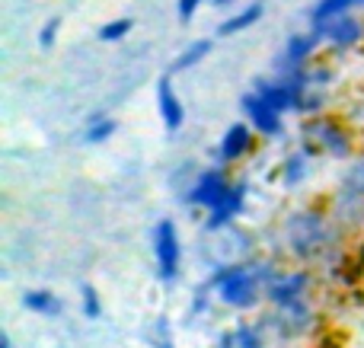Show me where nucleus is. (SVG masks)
Masks as SVG:
<instances>
[{
    "mask_svg": "<svg viewBox=\"0 0 364 348\" xmlns=\"http://www.w3.org/2000/svg\"><path fill=\"white\" fill-rule=\"evenodd\" d=\"M284 236L301 262H326L329 272H342L346 268V256L339 249V234L329 227V221L320 211H297L284 224Z\"/></svg>",
    "mask_w": 364,
    "mask_h": 348,
    "instance_id": "nucleus-1",
    "label": "nucleus"
},
{
    "mask_svg": "<svg viewBox=\"0 0 364 348\" xmlns=\"http://www.w3.org/2000/svg\"><path fill=\"white\" fill-rule=\"evenodd\" d=\"M275 275V266H269V262H230L214 275L211 285L218 288V298L224 304L237 307V310H250L259 304V298L265 294Z\"/></svg>",
    "mask_w": 364,
    "mask_h": 348,
    "instance_id": "nucleus-2",
    "label": "nucleus"
},
{
    "mask_svg": "<svg viewBox=\"0 0 364 348\" xmlns=\"http://www.w3.org/2000/svg\"><path fill=\"white\" fill-rule=\"evenodd\" d=\"M301 134H304V151H307L310 157H314L316 151L333 153L336 160H346L348 153H352V138H348V131L342 128V121L329 119V115H314V119L301 128Z\"/></svg>",
    "mask_w": 364,
    "mask_h": 348,
    "instance_id": "nucleus-3",
    "label": "nucleus"
},
{
    "mask_svg": "<svg viewBox=\"0 0 364 348\" xmlns=\"http://www.w3.org/2000/svg\"><path fill=\"white\" fill-rule=\"evenodd\" d=\"M333 217L342 227H358L364 221V157L355 160L342 176V185L333 198Z\"/></svg>",
    "mask_w": 364,
    "mask_h": 348,
    "instance_id": "nucleus-4",
    "label": "nucleus"
},
{
    "mask_svg": "<svg viewBox=\"0 0 364 348\" xmlns=\"http://www.w3.org/2000/svg\"><path fill=\"white\" fill-rule=\"evenodd\" d=\"M320 45H323V36L316 26H310L307 32H294V36L284 42L282 55L275 58V77H291V74H297V70H307Z\"/></svg>",
    "mask_w": 364,
    "mask_h": 348,
    "instance_id": "nucleus-5",
    "label": "nucleus"
},
{
    "mask_svg": "<svg viewBox=\"0 0 364 348\" xmlns=\"http://www.w3.org/2000/svg\"><path fill=\"white\" fill-rule=\"evenodd\" d=\"M154 259H157V275L164 281L179 278L182 246H179V230L173 221H157V227H154Z\"/></svg>",
    "mask_w": 364,
    "mask_h": 348,
    "instance_id": "nucleus-6",
    "label": "nucleus"
},
{
    "mask_svg": "<svg viewBox=\"0 0 364 348\" xmlns=\"http://www.w3.org/2000/svg\"><path fill=\"white\" fill-rule=\"evenodd\" d=\"M240 109H243L246 121L256 128V134H262V138H282L284 134L282 112H275V109H272L269 102L256 93V89H250V93L240 99Z\"/></svg>",
    "mask_w": 364,
    "mask_h": 348,
    "instance_id": "nucleus-7",
    "label": "nucleus"
},
{
    "mask_svg": "<svg viewBox=\"0 0 364 348\" xmlns=\"http://www.w3.org/2000/svg\"><path fill=\"white\" fill-rule=\"evenodd\" d=\"M230 176H227L224 170H205V173H198L195 176V183L188 185V202L192 205H198V208H214V205L220 202V198L227 195V189H230Z\"/></svg>",
    "mask_w": 364,
    "mask_h": 348,
    "instance_id": "nucleus-8",
    "label": "nucleus"
},
{
    "mask_svg": "<svg viewBox=\"0 0 364 348\" xmlns=\"http://www.w3.org/2000/svg\"><path fill=\"white\" fill-rule=\"evenodd\" d=\"M316 29L323 36V45H329L336 51L352 48V45H358L364 38V23L358 16H352V13H342V16L329 19V23H320Z\"/></svg>",
    "mask_w": 364,
    "mask_h": 348,
    "instance_id": "nucleus-9",
    "label": "nucleus"
},
{
    "mask_svg": "<svg viewBox=\"0 0 364 348\" xmlns=\"http://www.w3.org/2000/svg\"><path fill=\"white\" fill-rule=\"evenodd\" d=\"M307 291H310V275L307 272H282L269 281L265 298H269L275 307H288V304H297V300L307 298Z\"/></svg>",
    "mask_w": 364,
    "mask_h": 348,
    "instance_id": "nucleus-10",
    "label": "nucleus"
},
{
    "mask_svg": "<svg viewBox=\"0 0 364 348\" xmlns=\"http://www.w3.org/2000/svg\"><path fill=\"white\" fill-rule=\"evenodd\" d=\"M243 205H246V183L243 179H237V183L227 189V195L220 198L214 208H208V230L230 227V224L243 214Z\"/></svg>",
    "mask_w": 364,
    "mask_h": 348,
    "instance_id": "nucleus-11",
    "label": "nucleus"
},
{
    "mask_svg": "<svg viewBox=\"0 0 364 348\" xmlns=\"http://www.w3.org/2000/svg\"><path fill=\"white\" fill-rule=\"evenodd\" d=\"M252 141H256V128H252L250 121H233L224 131L220 147H218L220 163H237V160H243L246 153L252 151Z\"/></svg>",
    "mask_w": 364,
    "mask_h": 348,
    "instance_id": "nucleus-12",
    "label": "nucleus"
},
{
    "mask_svg": "<svg viewBox=\"0 0 364 348\" xmlns=\"http://www.w3.org/2000/svg\"><path fill=\"white\" fill-rule=\"evenodd\" d=\"M157 109H160V119H164L166 131L176 134L182 128V121H186V109H182L179 93L173 89V74L160 77V83H157Z\"/></svg>",
    "mask_w": 364,
    "mask_h": 348,
    "instance_id": "nucleus-13",
    "label": "nucleus"
},
{
    "mask_svg": "<svg viewBox=\"0 0 364 348\" xmlns=\"http://www.w3.org/2000/svg\"><path fill=\"white\" fill-rule=\"evenodd\" d=\"M310 307L304 304V300H297V304H288V307H278V313H275V330L282 332V336H301V332H307V326H310Z\"/></svg>",
    "mask_w": 364,
    "mask_h": 348,
    "instance_id": "nucleus-14",
    "label": "nucleus"
},
{
    "mask_svg": "<svg viewBox=\"0 0 364 348\" xmlns=\"http://www.w3.org/2000/svg\"><path fill=\"white\" fill-rule=\"evenodd\" d=\"M265 6L259 4V0H252V4H246L243 10H233L230 16L224 19V23L218 26V36L220 38H230V36H240V32H246L250 26H256L259 19H262Z\"/></svg>",
    "mask_w": 364,
    "mask_h": 348,
    "instance_id": "nucleus-15",
    "label": "nucleus"
},
{
    "mask_svg": "<svg viewBox=\"0 0 364 348\" xmlns=\"http://www.w3.org/2000/svg\"><path fill=\"white\" fill-rule=\"evenodd\" d=\"M211 38H198V42H192V45H186V48L176 55V61H173V67H170V74H182V70H192V67H198L201 61H205L208 55H211Z\"/></svg>",
    "mask_w": 364,
    "mask_h": 348,
    "instance_id": "nucleus-16",
    "label": "nucleus"
},
{
    "mask_svg": "<svg viewBox=\"0 0 364 348\" xmlns=\"http://www.w3.org/2000/svg\"><path fill=\"white\" fill-rule=\"evenodd\" d=\"M355 6H361L364 10V0H320V4L310 10V26L329 23V19L342 16V13H352Z\"/></svg>",
    "mask_w": 364,
    "mask_h": 348,
    "instance_id": "nucleus-17",
    "label": "nucleus"
},
{
    "mask_svg": "<svg viewBox=\"0 0 364 348\" xmlns=\"http://www.w3.org/2000/svg\"><path fill=\"white\" fill-rule=\"evenodd\" d=\"M23 304H26V310L38 313V317H61V300L51 291H29L23 298Z\"/></svg>",
    "mask_w": 364,
    "mask_h": 348,
    "instance_id": "nucleus-18",
    "label": "nucleus"
},
{
    "mask_svg": "<svg viewBox=\"0 0 364 348\" xmlns=\"http://www.w3.org/2000/svg\"><path fill=\"white\" fill-rule=\"evenodd\" d=\"M307 160H310V153L307 151H301V153H291L288 160L282 163V179H284V185H301L304 179H307Z\"/></svg>",
    "mask_w": 364,
    "mask_h": 348,
    "instance_id": "nucleus-19",
    "label": "nucleus"
},
{
    "mask_svg": "<svg viewBox=\"0 0 364 348\" xmlns=\"http://www.w3.org/2000/svg\"><path fill=\"white\" fill-rule=\"evenodd\" d=\"M115 131H119L115 119H109L106 112H96L93 119H90V125H87V141L90 144H102V141H109Z\"/></svg>",
    "mask_w": 364,
    "mask_h": 348,
    "instance_id": "nucleus-20",
    "label": "nucleus"
},
{
    "mask_svg": "<svg viewBox=\"0 0 364 348\" xmlns=\"http://www.w3.org/2000/svg\"><path fill=\"white\" fill-rule=\"evenodd\" d=\"M132 29H134V19L132 16H119V19L102 23L100 32H96V38H100V42H122V38H125Z\"/></svg>",
    "mask_w": 364,
    "mask_h": 348,
    "instance_id": "nucleus-21",
    "label": "nucleus"
},
{
    "mask_svg": "<svg viewBox=\"0 0 364 348\" xmlns=\"http://www.w3.org/2000/svg\"><path fill=\"white\" fill-rule=\"evenodd\" d=\"M326 99H329L326 87H307V93H304L297 115H307V119H314V115H320L323 109H326Z\"/></svg>",
    "mask_w": 364,
    "mask_h": 348,
    "instance_id": "nucleus-22",
    "label": "nucleus"
},
{
    "mask_svg": "<svg viewBox=\"0 0 364 348\" xmlns=\"http://www.w3.org/2000/svg\"><path fill=\"white\" fill-rule=\"evenodd\" d=\"M83 317L90 320H100L102 317V300H100V291L93 285H83Z\"/></svg>",
    "mask_w": 364,
    "mask_h": 348,
    "instance_id": "nucleus-23",
    "label": "nucleus"
},
{
    "mask_svg": "<svg viewBox=\"0 0 364 348\" xmlns=\"http://www.w3.org/2000/svg\"><path fill=\"white\" fill-rule=\"evenodd\" d=\"M58 32H61V16L45 19L42 29H38V48H51L58 42Z\"/></svg>",
    "mask_w": 364,
    "mask_h": 348,
    "instance_id": "nucleus-24",
    "label": "nucleus"
},
{
    "mask_svg": "<svg viewBox=\"0 0 364 348\" xmlns=\"http://www.w3.org/2000/svg\"><path fill=\"white\" fill-rule=\"evenodd\" d=\"M233 332H237V348H262V336L256 326H240Z\"/></svg>",
    "mask_w": 364,
    "mask_h": 348,
    "instance_id": "nucleus-25",
    "label": "nucleus"
},
{
    "mask_svg": "<svg viewBox=\"0 0 364 348\" xmlns=\"http://www.w3.org/2000/svg\"><path fill=\"white\" fill-rule=\"evenodd\" d=\"M205 6V0H176V16H179V23H192L195 19V13Z\"/></svg>",
    "mask_w": 364,
    "mask_h": 348,
    "instance_id": "nucleus-26",
    "label": "nucleus"
},
{
    "mask_svg": "<svg viewBox=\"0 0 364 348\" xmlns=\"http://www.w3.org/2000/svg\"><path fill=\"white\" fill-rule=\"evenodd\" d=\"M220 348H237V332H224L220 336Z\"/></svg>",
    "mask_w": 364,
    "mask_h": 348,
    "instance_id": "nucleus-27",
    "label": "nucleus"
},
{
    "mask_svg": "<svg viewBox=\"0 0 364 348\" xmlns=\"http://www.w3.org/2000/svg\"><path fill=\"white\" fill-rule=\"evenodd\" d=\"M237 0H211V6H218V10H227V6H233Z\"/></svg>",
    "mask_w": 364,
    "mask_h": 348,
    "instance_id": "nucleus-28",
    "label": "nucleus"
},
{
    "mask_svg": "<svg viewBox=\"0 0 364 348\" xmlns=\"http://www.w3.org/2000/svg\"><path fill=\"white\" fill-rule=\"evenodd\" d=\"M0 348H10V336L6 332H0Z\"/></svg>",
    "mask_w": 364,
    "mask_h": 348,
    "instance_id": "nucleus-29",
    "label": "nucleus"
},
{
    "mask_svg": "<svg viewBox=\"0 0 364 348\" xmlns=\"http://www.w3.org/2000/svg\"><path fill=\"white\" fill-rule=\"evenodd\" d=\"M164 348H170V342H166V339H164Z\"/></svg>",
    "mask_w": 364,
    "mask_h": 348,
    "instance_id": "nucleus-30",
    "label": "nucleus"
}]
</instances>
